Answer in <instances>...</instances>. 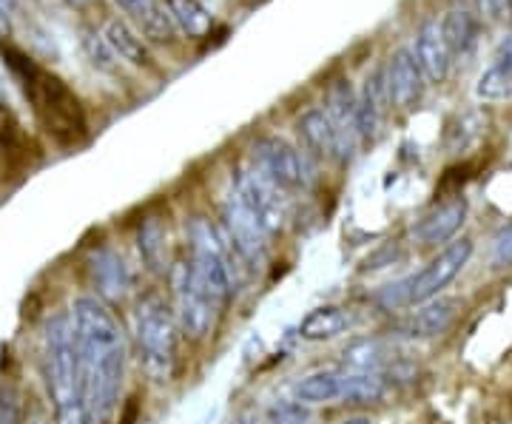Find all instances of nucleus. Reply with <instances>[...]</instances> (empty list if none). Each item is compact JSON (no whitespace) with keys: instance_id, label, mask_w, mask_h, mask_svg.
I'll return each mask as SVG.
<instances>
[{"instance_id":"1","label":"nucleus","mask_w":512,"mask_h":424,"mask_svg":"<svg viewBox=\"0 0 512 424\" xmlns=\"http://www.w3.org/2000/svg\"><path fill=\"white\" fill-rule=\"evenodd\" d=\"M72 322L83 370V399L92 422H106L123 388L126 336L100 296H77Z\"/></svg>"},{"instance_id":"2","label":"nucleus","mask_w":512,"mask_h":424,"mask_svg":"<svg viewBox=\"0 0 512 424\" xmlns=\"http://www.w3.org/2000/svg\"><path fill=\"white\" fill-rule=\"evenodd\" d=\"M0 55L9 72L15 74L26 100L32 103V111L46 134L60 146H77L86 137V111L77 94L57 74L40 69L32 57L15 46L0 43Z\"/></svg>"},{"instance_id":"3","label":"nucleus","mask_w":512,"mask_h":424,"mask_svg":"<svg viewBox=\"0 0 512 424\" xmlns=\"http://www.w3.org/2000/svg\"><path fill=\"white\" fill-rule=\"evenodd\" d=\"M43 373L55 402L57 424H92L83 399V370L77 353L72 314L55 316L43 336Z\"/></svg>"},{"instance_id":"4","label":"nucleus","mask_w":512,"mask_h":424,"mask_svg":"<svg viewBox=\"0 0 512 424\" xmlns=\"http://www.w3.org/2000/svg\"><path fill=\"white\" fill-rule=\"evenodd\" d=\"M177 316L165 305L163 296L146 294L134 308V339L146 373L165 385L177 370Z\"/></svg>"},{"instance_id":"5","label":"nucleus","mask_w":512,"mask_h":424,"mask_svg":"<svg viewBox=\"0 0 512 424\" xmlns=\"http://www.w3.org/2000/svg\"><path fill=\"white\" fill-rule=\"evenodd\" d=\"M473 257V240H456L450 242L439 257L430 259L419 274L399 279L384 285L382 291L376 294V302L382 305L384 311H404L413 305H424L433 296H439L453 279L464 271V265Z\"/></svg>"},{"instance_id":"6","label":"nucleus","mask_w":512,"mask_h":424,"mask_svg":"<svg viewBox=\"0 0 512 424\" xmlns=\"http://www.w3.org/2000/svg\"><path fill=\"white\" fill-rule=\"evenodd\" d=\"M171 285H174V302H177L174 316H177L180 331L191 342L208 339L214 333V328H217V319H220L225 308H220L217 299L202 288L200 279L194 277L188 262H177L174 265Z\"/></svg>"},{"instance_id":"7","label":"nucleus","mask_w":512,"mask_h":424,"mask_svg":"<svg viewBox=\"0 0 512 424\" xmlns=\"http://www.w3.org/2000/svg\"><path fill=\"white\" fill-rule=\"evenodd\" d=\"M222 234L228 237L231 248L237 251L239 259L248 268H262L268 262V245L271 237L262 228V222L256 220L254 211L239 200L237 194L231 191L225 208H222Z\"/></svg>"},{"instance_id":"8","label":"nucleus","mask_w":512,"mask_h":424,"mask_svg":"<svg viewBox=\"0 0 512 424\" xmlns=\"http://www.w3.org/2000/svg\"><path fill=\"white\" fill-rule=\"evenodd\" d=\"M251 166L265 180H271L282 194H293V191L305 188V180H308L305 160L282 137H259L254 143V163Z\"/></svg>"},{"instance_id":"9","label":"nucleus","mask_w":512,"mask_h":424,"mask_svg":"<svg viewBox=\"0 0 512 424\" xmlns=\"http://www.w3.org/2000/svg\"><path fill=\"white\" fill-rule=\"evenodd\" d=\"M231 191L254 211V217L262 222L268 237H276L282 231V222H285V194L271 180H265L254 166L239 168Z\"/></svg>"},{"instance_id":"10","label":"nucleus","mask_w":512,"mask_h":424,"mask_svg":"<svg viewBox=\"0 0 512 424\" xmlns=\"http://www.w3.org/2000/svg\"><path fill=\"white\" fill-rule=\"evenodd\" d=\"M384 86L390 106L396 109H413L424 94V74L410 49H399L396 55H390L384 66Z\"/></svg>"},{"instance_id":"11","label":"nucleus","mask_w":512,"mask_h":424,"mask_svg":"<svg viewBox=\"0 0 512 424\" xmlns=\"http://www.w3.org/2000/svg\"><path fill=\"white\" fill-rule=\"evenodd\" d=\"M299 137L305 148L316 154L319 160H336L345 163L350 154V146L345 143V137L339 134L336 123L330 120V114L325 109H311L299 117Z\"/></svg>"},{"instance_id":"12","label":"nucleus","mask_w":512,"mask_h":424,"mask_svg":"<svg viewBox=\"0 0 512 424\" xmlns=\"http://www.w3.org/2000/svg\"><path fill=\"white\" fill-rule=\"evenodd\" d=\"M413 57L419 63L424 80H430V83H444L447 80L450 66H453V55H450L444 32H441V20H427L421 26L416 43H413Z\"/></svg>"},{"instance_id":"13","label":"nucleus","mask_w":512,"mask_h":424,"mask_svg":"<svg viewBox=\"0 0 512 424\" xmlns=\"http://www.w3.org/2000/svg\"><path fill=\"white\" fill-rule=\"evenodd\" d=\"M467 220V200L464 197H453L439 208H433L430 214H424L416 225H413V240L419 245H441V242L453 240L458 228Z\"/></svg>"},{"instance_id":"14","label":"nucleus","mask_w":512,"mask_h":424,"mask_svg":"<svg viewBox=\"0 0 512 424\" xmlns=\"http://www.w3.org/2000/svg\"><path fill=\"white\" fill-rule=\"evenodd\" d=\"M89 277H92V285L97 288V296L106 305L109 302H120L126 296L128 285H131V274H128L126 262L111 248H97L89 257Z\"/></svg>"},{"instance_id":"15","label":"nucleus","mask_w":512,"mask_h":424,"mask_svg":"<svg viewBox=\"0 0 512 424\" xmlns=\"http://www.w3.org/2000/svg\"><path fill=\"white\" fill-rule=\"evenodd\" d=\"M476 97L487 100V103L512 97V35L498 43L490 66L478 77Z\"/></svg>"},{"instance_id":"16","label":"nucleus","mask_w":512,"mask_h":424,"mask_svg":"<svg viewBox=\"0 0 512 424\" xmlns=\"http://www.w3.org/2000/svg\"><path fill=\"white\" fill-rule=\"evenodd\" d=\"M456 314L458 299H436V302L424 305L413 316H407L399 333L410 336V339H433V336H441L453 325Z\"/></svg>"},{"instance_id":"17","label":"nucleus","mask_w":512,"mask_h":424,"mask_svg":"<svg viewBox=\"0 0 512 424\" xmlns=\"http://www.w3.org/2000/svg\"><path fill=\"white\" fill-rule=\"evenodd\" d=\"M128 18L140 26V35L154 43H168L174 37V23L165 12L163 0H114Z\"/></svg>"},{"instance_id":"18","label":"nucleus","mask_w":512,"mask_h":424,"mask_svg":"<svg viewBox=\"0 0 512 424\" xmlns=\"http://www.w3.org/2000/svg\"><path fill=\"white\" fill-rule=\"evenodd\" d=\"M296 402L302 405H328L342 402L345 393V370H316L296 382Z\"/></svg>"},{"instance_id":"19","label":"nucleus","mask_w":512,"mask_h":424,"mask_svg":"<svg viewBox=\"0 0 512 424\" xmlns=\"http://www.w3.org/2000/svg\"><path fill=\"white\" fill-rule=\"evenodd\" d=\"M103 37L111 46V52L117 55V60H126L131 66H151V52H148L146 40L140 37V32L131 23L120 18L109 20Z\"/></svg>"},{"instance_id":"20","label":"nucleus","mask_w":512,"mask_h":424,"mask_svg":"<svg viewBox=\"0 0 512 424\" xmlns=\"http://www.w3.org/2000/svg\"><path fill=\"white\" fill-rule=\"evenodd\" d=\"M350 314L339 305H322V308H313L311 314L302 319L299 325V336L308 339V342H325V339H336L350 328Z\"/></svg>"},{"instance_id":"21","label":"nucleus","mask_w":512,"mask_h":424,"mask_svg":"<svg viewBox=\"0 0 512 424\" xmlns=\"http://www.w3.org/2000/svg\"><path fill=\"white\" fill-rule=\"evenodd\" d=\"M163 6L171 23H174V29L183 32L185 37L200 40L214 29V18L200 0H163Z\"/></svg>"},{"instance_id":"22","label":"nucleus","mask_w":512,"mask_h":424,"mask_svg":"<svg viewBox=\"0 0 512 424\" xmlns=\"http://www.w3.org/2000/svg\"><path fill=\"white\" fill-rule=\"evenodd\" d=\"M441 32H444L450 55H467L473 52L478 40V20L467 9H453L441 18Z\"/></svg>"},{"instance_id":"23","label":"nucleus","mask_w":512,"mask_h":424,"mask_svg":"<svg viewBox=\"0 0 512 424\" xmlns=\"http://www.w3.org/2000/svg\"><path fill=\"white\" fill-rule=\"evenodd\" d=\"M140 254L146 259L148 271H163L165 268V228L160 220H148L143 228H140Z\"/></svg>"},{"instance_id":"24","label":"nucleus","mask_w":512,"mask_h":424,"mask_svg":"<svg viewBox=\"0 0 512 424\" xmlns=\"http://www.w3.org/2000/svg\"><path fill=\"white\" fill-rule=\"evenodd\" d=\"M80 43H83V52L89 55L94 69H100V72H114L117 69V55L111 52V46L106 43V37L100 35V32H94V29H83V37H80Z\"/></svg>"},{"instance_id":"25","label":"nucleus","mask_w":512,"mask_h":424,"mask_svg":"<svg viewBox=\"0 0 512 424\" xmlns=\"http://www.w3.org/2000/svg\"><path fill=\"white\" fill-rule=\"evenodd\" d=\"M311 413L302 402H279L271 410V424H311Z\"/></svg>"},{"instance_id":"26","label":"nucleus","mask_w":512,"mask_h":424,"mask_svg":"<svg viewBox=\"0 0 512 424\" xmlns=\"http://www.w3.org/2000/svg\"><path fill=\"white\" fill-rule=\"evenodd\" d=\"M493 265L495 268H510L512 265V225L498 231L493 240Z\"/></svg>"},{"instance_id":"27","label":"nucleus","mask_w":512,"mask_h":424,"mask_svg":"<svg viewBox=\"0 0 512 424\" xmlns=\"http://www.w3.org/2000/svg\"><path fill=\"white\" fill-rule=\"evenodd\" d=\"M0 424H20L18 407H15L12 399H3V402H0Z\"/></svg>"},{"instance_id":"28","label":"nucleus","mask_w":512,"mask_h":424,"mask_svg":"<svg viewBox=\"0 0 512 424\" xmlns=\"http://www.w3.org/2000/svg\"><path fill=\"white\" fill-rule=\"evenodd\" d=\"M481 12L487 18H501L507 12V0H481Z\"/></svg>"},{"instance_id":"29","label":"nucleus","mask_w":512,"mask_h":424,"mask_svg":"<svg viewBox=\"0 0 512 424\" xmlns=\"http://www.w3.org/2000/svg\"><path fill=\"white\" fill-rule=\"evenodd\" d=\"M9 32V15H6V3L0 0V37Z\"/></svg>"},{"instance_id":"30","label":"nucleus","mask_w":512,"mask_h":424,"mask_svg":"<svg viewBox=\"0 0 512 424\" xmlns=\"http://www.w3.org/2000/svg\"><path fill=\"white\" fill-rule=\"evenodd\" d=\"M134 419H137V399L128 402V413L126 419H123V424H134Z\"/></svg>"},{"instance_id":"31","label":"nucleus","mask_w":512,"mask_h":424,"mask_svg":"<svg viewBox=\"0 0 512 424\" xmlns=\"http://www.w3.org/2000/svg\"><path fill=\"white\" fill-rule=\"evenodd\" d=\"M339 424H370V419H365V416H350V419H345V422Z\"/></svg>"},{"instance_id":"32","label":"nucleus","mask_w":512,"mask_h":424,"mask_svg":"<svg viewBox=\"0 0 512 424\" xmlns=\"http://www.w3.org/2000/svg\"><path fill=\"white\" fill-rule=\"evenodd\" d=\"M234 424H251V419H239V422H234Z\"/></svg>"},{"instance_id":"33","label":"nucleus","mask_w":512,"mask_h":424,"mask_svg":"<svg viewBox=\"0 0 512 424\" xmlns=\"http://www.w3.org/2000/svg\"><path fill=\"white\" fill-rule=\"evenodd\" d=\"M493 424H501V422H493Z\"/></svg>"}]
</instances>
